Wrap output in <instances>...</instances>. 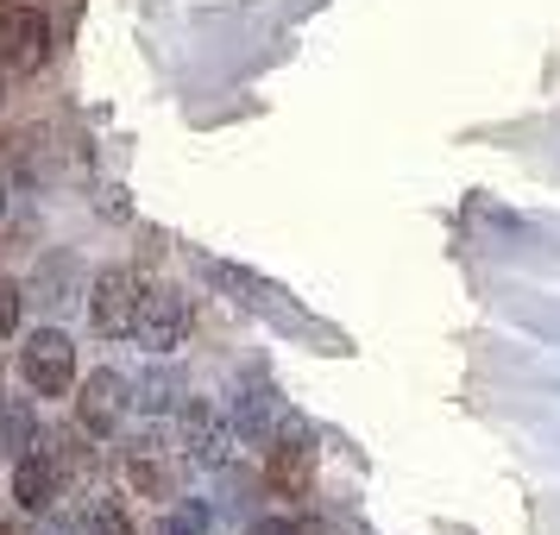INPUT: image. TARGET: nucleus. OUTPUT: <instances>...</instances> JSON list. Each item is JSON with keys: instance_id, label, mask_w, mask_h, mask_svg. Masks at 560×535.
Wrapping results in <instances>:
<instances>
[{"instance_id": "nucleus-1", "label": "nucleus", "mask_w": 560, "mask_h": 535, "mask_svg": "<svg viewBox=\"0 0 560 535\" xmlns=\"http://www.w3.org/2000/svg\"><path fill=\"white\" fill-rule=\"evenodd\" d=\"M183 334H189V296H183V290H171V283L139 290L132 340H139L145 353H171V347H183Z\"/></svg>"}, {"instance_id": "nucleus-2", "label": "nucleus", "mask_w": 560, "mask_h": 535, "mask_svg": "<svg viewBox=\"0 0 560 535\" xmlns=\"http://www.w3.org/2000/svg\"><path fill=\"white\" fill-rule=\"evenodd\" d=\"M20 379L38 391V397H63L70 384H77V347H70V334L63 328H38L20 347Z\"/></svg>"}, {"instance_id": "nucleus-3", "label": "nucleus", "mask_w": 560, "mask_h": 535, "mask_svg": "<svg viewBox=\"0 0 560 535\" xmlns=\"http://www.w3.org/2000/svg\"><path fill=\"white\" fill-rule=\"evenodd\" d=\"M177 416H183V460H189V466H208V473L228 466L233 447H240V429H233L228 416L214 404H202V397H189Z\"/></svg>"}, {"instance_id": "nucleus-4", "label": "nucleus", "mask_w": 560, "mask_h": 535, "mask_svg": "<svg viewBox=\"0 0 560 535\" xmlns=\"http://www.w3.org/2000/svg\"><path fill=\"white\" fill-rule=\"evenodd\" d=\"M139 290H145V283L132 278V271H120V265H107L102 278L89 283V322H95L102 334H114V340H132Z\"/></svg>"}, {"instance_id": "nucleus-5", "label": "nucleus", "mask_w": 560, "mask_h": 535, "mask_svg": "<svg viewBox=\"0 0 560 535\" xmlns=\"http://www.w3.org/2000/svg\"><path fill=\"white\" fill-rule=\"evenodd\" d=\"M51 57V26L38 7H7L0 13V70H38Z\"/></svg>"}, {"instance_id": "nucleus-6", "label": "nucleus", "mask_w": 560, "mask_h": 535, "mask_svg": "<svg viewBox=\"0 0 560 535\" xmlns=\"http://www.w3.org/2000/svg\"><path fill=\"white\" fill-rule=\"evenodd\" d=\"M127 409H132V384L120 372H89V384L77 391V422L89 434H114Z\"/></svg>"}, {"instance_id": "nucleus-7", "label": "nucleus", "mask_w": 560, "mask_h": 535, "mask_svg": "<svg viewBox=\"0 0 560 535\" xmlns=\"http://www.w3.org/2000/svg\"><path fill=\"white\" fill-rule=\"evenodd\" d=\"M57 491H63V466H57L45 447H38V454H20V466H13V498H20V510L45 516V510L57 504Z\"/></svg>"}, {"instance_id": "nucleus-8", "label": "nucleus", "mask_w": 560, "mask_h": 535, "mask_svg": "<svg viewBox=\"0 0 560 535\" xmlns=\"http://www.w3.org/2000/svg\"><path fill=\"white\" fill-rule=\"evenodd\" d=\"M233 429H240V441H271L283 429V416H278L265 384H240L233 391Z\"/></svg>"}, {"instance_id": "nucleus-9", "label": "nucleus", "mask_w": 560, "mask_h": 535, "mask_svg": "<svg viewBox=\"0 0 560 535\" xmlns=\"http://www.w3.org/2000/svg\"><path fill=\"white\" fill-rule=\"evenodd\" d=\"M0 447H7V454H32V447H38V416H32V409H0Z\"/></svg>"}, {"instance_id": "nucleus-10", "label": "nucleus", "mask_w": 560, "mask_h": 535, "mask_svg": "<svg viewBox=\"0 0 560 535\" xmlns=\"http://www.w3.org/2000/svg\"><path fill=\"white\" fill-rule=\"evenodd\" d=\"M77 530H82V535H132V523H127V510H120V504H107V498H102V504L82 510Z\"/></svg>"}, {"instance_id": "nucleus-11", "label": "nucleus", "mask_w": 560, "mask_h": 535, "mask_svg": "<svg viewBox=\"0 0 560 535\" xmlns=\"http://www.w3.org/2000/svg\"><path fill=\"white\" fill-rule=\"evenodd\" d=\"M132 404H139V409H171V404H177V379H171V372L139 379V384H132Z\"/></svg>"}, {"instance_id": "nucleus-12", "label": "nucleus", "mask_w": 560, "mask_h": 535, "mask_svg": "<svg viewBox=\"0 0 560 535\" xmlns=\"http://www.w3.org/2000/svg\"><path fill=\"white\" fill-rule=\"evenodd\" d=\"M202 530H208V510L202 504H177L171 510V523H164L158 535H202Z\"/></svg>"}, {"instance_id": "nucleus-13", "label": "nucleus", "mask_w": 560, "mask_h": 535, "mask_svg": "<svg viewBox=\"0 0 560 535\" xmlns=\"http://www.w3.org/2000/svg\"><path fill=\"white\" fill-rule=\"evenodd\" d=\"M13 328H20V290L0 278V334H13Z\"/></svg>"}, {"instance_id": "nucleus-14", "label": "nucleus", "mask_w": 560, "mask_h": 535, "mask_svg": "<svg viewBox=\"0 0 560 535\" xmlns=\"http://www.w3.org/2000/svg\"><path fill=\"white\" fill-rule=\"evenodd\" d=\"M246 535H296V530H290V516H258Z\"/></svg>"}]
</instances>
